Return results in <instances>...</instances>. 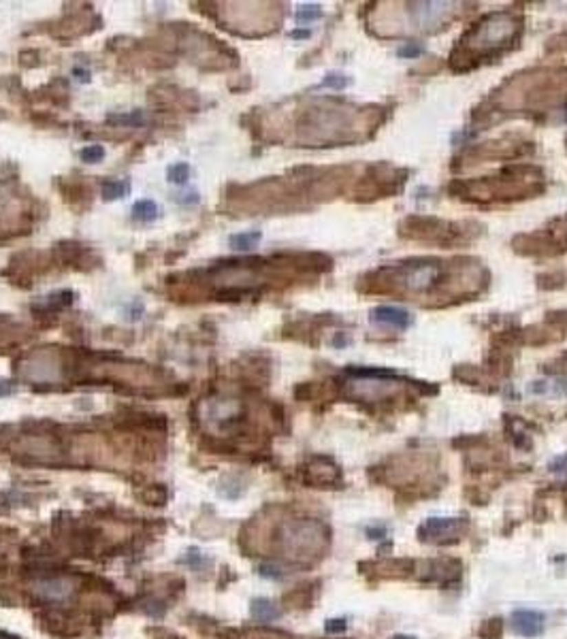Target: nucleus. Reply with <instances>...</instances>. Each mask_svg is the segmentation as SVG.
I'll return each instance as SVG.
<instances>
[{
	"label": "nucleus",
	"instance_id": "obj_1",
	"mask_svg": "<svg viewBox=\"0 0 567 639\" xmlns=\"http://www.w3.org/2000/svg\"><path fill=\"white\" fill-rule=\"evenodd\" d=\"M518 30V17L514 13H491L463 36L461 47L463 60L467 58H484L491 52H499L508 47L514 41Z\"/></svg>",
	"mask_w": 567,
	"mask_h": 639
},
{
	"label": "nucleus",
	"instance_id": "obj_2",
	"mask_svg": "<svg viewBox=\"0 0 567 639\" xmlns=\"http://www.w3.org/2000/svg\"><path fill=\"white\" fill-rule=\"evenodd\" d=\"M329 543V528L320 520H290L279 531L281 552L288 561L295 563H312L320 559Z\"/></svg>",
	"mask_w": 567,
	"mask_h": 639
},
{
	"label": "nucleus",
	"instance_id": "obj_3",
	"mask_svg": "<svg viewBox=\"0 0 567 639\" xmlns=\"http://www.w3.org/2000/svg\"><path fill=\"white\" fill-rule=\"evenodd\" d=\"M390 273H395V275L386 281H392L397 285V290L407 292V294H429L433 290H438L448 277V269L444 267V262H438V260L407 262L397 269H392Z\"/></svg>",
	"mask_w": 567,
	"mask_h": 639
},
{
	"label": "nucleus",
	"instance_id": "obj_4",
	"mask_svg": "<svg viewBox=\"0 0 567 639\" xmlns=\"http://www.w3.org/2000/svg\"><path fill=\"white\" fill-rule=\"evenodd\" d=\"M467 533V522L463 518H429L420 524L418 537L427 543H452Z\"/></svg>",
	"mask_w": 567,
	"mask_h": 639
},
{
	"label": "nucleus",
	"instance_id": "obj_5",
	"mask_svg": "<svg viewBox=\"0 0 567 639\" xmlns=\"http://www.w3.org/2000/svg\"><path fill=\"white\" fill-rule=\"evenodd\" d=\"M75 582L71 578H43L32 584V590L45 601H67L75 592Z\"/></svg>",
	"mask_w": 567,
	"mask_h": 639
},
{
	"label": "nucleus",
	"instance_id": "obj_6",
	"mask_svg": "<svg viewBox=\"0 0 567 639\" xmlns=\"http://www.w3.org/2000/svg\"><path fill=\"white\" fill-rule=\"evenodd\" d=\"M514 631L522 637H537L544 631V616L531 609H518L512 616Z\"/></svg>",
	"mask_w": 567,
	"mask_h": 639
},
{
	"label": "nucleus",
	"instance_id": "obj_7",
	"mask_svg": "<svg viewBox=\"0 0 567 639\" xmlns=\"http://www.w3.org/2000/svg\"><path fill=\"white\" fill-rule=\"evenodd\" d=\"M372 320L392 328H405L411 322L409 314L405 310H399V307H378V310H374Z\"/></svg>",
	"mask_w": 567,
	"mask_h": 639
},
{
	"label": "nucleus",
	"instance_id": "obj_8",
	"mask_svg": "<svg viewBox=\"0 0 567 639\" xmlns=\"http://www.w3.org/2000/svg\"><path fill=\"white\" fill-rule=\"evenodd\" d=\"M308 473H310V481H314V484H331L339 477L337 467L331 465L329 460H322V458H316L312 462Z\"/></svg>",
	"mask_w": 567,
	"mask_h": 639
},
{
	"label": "nucleus",
	"instance_id": "obj_9",
	"mask_svg": "<svg viewBox=\"0 0 567 639\" xmlns=\"http://www.w3.org/2000/svg\"><path fill=\"white\" fill-rule=\"evenodd\" d=\"M250 611H252V618L258 622H273L281 616V609L271 599H265V597L254 599Z\"/></svg>",
	"mask_w": 567,
	"mask_h": 639
},
{
	"label": "nucleus",
	"instance_id": "obj_10",
	"mask_svg": "<svg viewBox=\"0 0 567 639\" xmlns=\"http://www.w3.org/2000/svg\"><path fill=\"white\" fill-rule=\"evenodd\" d=\"M130 192V184L122 180H109L103 184V196L105 201H116V198H124Z\"/></svg>",
	"mask_w": 567,
	"mask_h": 639
},
{
	"label": "nucleus",
	"instance_id": "obj_11",
	"mask_svg": "<svg viewBox=\"0 0 567 639\" xmlns=\"http://www.w3.org/2000/svg\"><path fill=\"white\" fill-rule=\"evenodd\" d=\"M133 217L139 222H151L158 217V205L154 201H139L133 205Z\"/></svg>",
	"mask_w": 567,
	"mask_h": 639
},
{
	"label": "nucleus",
	"instance_id": "obj_12",
	"mask_svg": "<svg viewBox=\"0 0 567 639\" xmlns=\"http://www.w3.org/2000/svg\"><path fill=\"white\" fill-rule=\"evenodd\" d=\"M260 241V232L256 230H252V232H239V235H233L231 237V248H235V250H239V252H248V250H252L256 243Z\"/></svg>",
	"mask_w": 567,
	"mask_h": 639
},
{
	"label": "nucleus",
	"instance_id": "obj_13",
	"mask_svg": "<svg viewBox=\"0 0 567 639\" xmlns=\"http://www.w3.org/2000/svg\"><path fill=\"white\" fill-rule=\"evenodd\" d=\"M139 499L147 505H156V508H162L169 499V492L162 486H147L145 490L139 492Z\"/></svg>",
	"mask_w": 567,
	"mask_h": 639
},
{
	"label": "nucleus",
	"instance_id": "obj_14",
	"mask_svg": "<svg viewBox=\"0 0 567 639\" xmlns=\"http://www.w3.org/2000/svg\"><path fill=\"white\" fill-rule=\"evenodd\" d=\"M167 177L171 184H186L188 177H190V166L186 162H178V164H171L167 169Z\"/></svg>",
	"mask_w": 567,
	"mask_h": 639
},
{
	"label": "nucleus",
	"instance_id": "obj_15",
	"mask_svg": "<svg viewBox=\"0 0 567 639\" xmlns=\"http://www.w3.org/2000/svg\"><path fill=\"white\" fill-rule=\"evenodd\" d=\"M501 631H504V622H501V618H491L480 627V637L482 639H499Z\"/></svg>",
	"mask_w": 567,
	"mask_h": 639
},
{
	"label": "nucleus",
	"instance_id": "obj_16",
	"mask_svg": "<svg viewBox=\"0 0 567 639\" xmlns=\"http://www.w3.org/2000/svg\"><path fill=\"white\" fill-rule=\"evenodd\" d=\"M79 158H81L83 162H88V164L100 162V160L105 158V147H103V145H88V147H83L81 153H79Z\"/></svg>",
	"mask_w": 567,
	"mask_h": 639
},
{
	"label": "nucleus",
	"instance_id": "obj_17",
	"mask_svg": "<svg viewBox=\"0 0 567 639\" xmlns=\"http://www.w3.org/2000/svg\"><path fill=\"white\" fill-rule=\"evenodd\" d=\"M111 124H120V126H141L143 124V113L141 111H133L126 116H111L109 118Z\"/></svg>",
	"mask_w": 567,
	"mask_h": 639
},
{
	"label": "nucleus",
	"instance_id": "obj_18",
	"mask_svg": "<svg viewBox=\"0 0 567 639\" xmlns=\"http://www.w3.org/2000/svg\"><path fill=\"white\" fill-rule=\"evenodd\" d=\"M322 13H320V7H316V5H308V7H301L299 11H297V21L299 24H308V21H314V19H318Z\"/></svg>",
	"mask_w": 567,
	"mask_h": 639
},
{
	"label": "nucleus",
	"instance_id": "obj_19",
	"mask_svg": "<svg viewBox=\"0 0 567 639\" xmlns=\"http://www.w3.org/2000/svg\"><path fill=\"white\" fill-rule=\"evenodd\" d=\"M345 83H347V79L343 75H339V73L326 75V79L322 81V85H326V87H343Z\"/></svg>",
	"mask_w": 567,
	"mask_h": 639
},
{
	"label": "nucleus",
	"instance_id": "obj_20",
	"mask_svg": "<svg viewBox=\"0 0 567 639\" xmlns=\"http://www.w3.org/2000/svg\"><path fill=\"white\" fill-rule=\"evenodd\" d=\"M345 620H341V618H335V620H329L324 625V631L326 633H331V635H335V633H343L345 631Z\"/></svg>",
	"mask_w": 567,
	"mask_h": 639
},
{
	"label": "nucleus",
	"instance_id": "obj_21",
	"mask_svg": "<svg viewBox=\"0 0 567 639\" xmlns=\"http://www.w3.org/2000/svg\"><path fill=\"white\" fill-rule=\"evenodd\" d=\"M277 567H271V565H263L260 567V576H265V578H281V574H277Z\"/></svg>",
	"mask_w": 567,
	"mask_h": 639
},
{
	"label": "nucleus",
	"instance_id": "obj_22",
	"mask_svg": "<svg viewBox=\"0 0 567 639\" xmlns=\"http://www.w3.org/2000/svg\"><path fill=\"white\" fill-rule=\"evenodd\" d=\"M420 52H422L420 47H414V45H409V47L401 50V56H418Z\"/></svg>",
	"mask_w": 567,
	"mask_h": 639
},
{
	"label": "nucleus",
	"instance_id": "obj_23",
	"mask_svg": "<svg viewBox=\"0 0 567 639\" xmlns=\"http://www.w3.org/2000/svg\"><path fill=\"white\" fill-rule=\"evenodd\" d=\"M13 388H7V382H0V394H9Z\"/></svg>",
	"mask_w": 567,
	"mask_h": 639
},
{
	"label": "nucleus",
	"instance_id": "obj_24",
	"mask_svg": "<svg viewBox=\"0 0 567 639\" xmlns=\"http://www.w3.org/2000/svg\"><path fill=\"white\" fill-rule=\"evenodd\" d=\"M0 639H19V637L11 635V633H7V631H0Z\"/></svg>",
	"mask_w": 567,
	"mask_h": 639
},
{
	"label": "nucleus",
	"instance_id": "obj_25",
	"mask_svg": "<svg viewBox=\"0 0 567 639\" xmlns=\"http://www.w3.org/2000/svg\"><path fill=\"white\" fill-rule=\"evenodd\" d=\"M392 639H416V637H411V635H395Z\"/></svg>",
	"mask_w": 567,
	"mask_h": 639
},
{
	"label": "nucleus",
	"instance_id": "obj_26",
	"mask_svg": "<svg viewBox=\"0 0 567 639\" xmlns=\"http://www.w3.org/2000/svg\"><path fill=\"white\" fill-rule=\"evenodd\" d=\"M565 120H567V113H565Z\"/></svg>",
	"mask_w": 567,
	"mask_h": 639
}]
</instances>
